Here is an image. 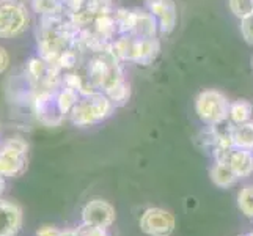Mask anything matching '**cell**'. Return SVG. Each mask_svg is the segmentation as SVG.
<instances>
[{
	"label": "cell",
	"mask_w": 253,
	"mask_h": 236,
	"mask_svg": "<svg viewBox=\"0 0 253 236\" xmlns=\"http://www.w3.org/2000/svg\"><path fill=\"white\" fill-rule=\"evenodd\" d=\"M110 49L120 62H134L138 65H150L158 57L159 40L138 38L134 35H120L110 43Z\"/></svg>",
	"instance_id": "cell-1"
},
{
	"label": "cell",
	"mask_w": 253,
	"mask_h": 236,
	"mask_svg": "<svg viewBox=\"0 0 253 236\" xmlns=\"http://www.w3.org/2000/svg\"><path fill=\"white\" fill-rule=\"evenodd\" d=\"M113 109H115V104L104 93L96 92L88 96H81L74 109L69 112V120L73 125L81 128L93 126L110 117Z\"/></svg>",
	"instance_id": "cell-2"
},
{
	"label": "cell",
	"mask_w": 253,
	"mask_h": 236,
	"mask_svg": "<svg viewBox=\"0 0 253 236\" xmlns=\"http://www.w3.org/2000/svg\"><path fill=\"white\" fill-rule=\"evenodd\" d=\"M30 11L21 0H0V38H19L30 27Z\"/></svg>",
	"instance_id": "cell-3"
},
{
	"label": "cell",
	"mask_w": 253,
	"mask_h": 236,
	"mask_svg": "<svg viewBox=\"0 0 253 236\" xmlns=\"http://www.w3.org/2000/svg\"><path fill=\"white\" fill-rule=\"evenodd\" d=\"M230 101L219 90H203L195 99V112L198 118L208 126L223 125L228 121Z\"/></svg>",
	"instance_id": "cell-4"
},
{
	"label": "cell",
	"mask_w": 253,
	"mask_h": 236,
	"mask_svg": "<svg viewBox=\"0 0 253 236\" xmlns=\"http://www.w3.org/2000/svg\"><path fill=\"white\" fill-rule=\"evenodd\" d=\"M29 143L22 137H10L0 143V175L19 177L27 169Z\"/></svg>",
	"instance_id": "cell-5"
},
{
	"label": "cell",
	"mask_w": 253,
	"mask_h": 236,
	"mask_svg": "<svg viewBox=\"0 0 253 236\" xmlns=\"http://www.w3.org/2000/svg\"><path fill=\"white\" fill-rule=\"evenodd\" d=\"M138 225L148 236H170L176 227V219L164 208H148L140 216Z\"/></svg>",
	"instance_id": "cell-6"
},
{
	"label": "cell",
	"mask_w": 253,
	"mask_h": 236,
	"mask_svg": "<svg viewBox=\"0 0 253 236\" xmlns=\"http://www.w3.org/2000/svg\"><path fill=\"white\" fill-rule=\"evenodd\" d=\"M55 93L57 92L40 89L32 98V107H33V112H35V115H37L38 121L49 128L58 126L65 118V115L57 107Z\"/></svg>",
	"instance_id": "cell-7"
},
{
	"label": "cell",
	"mask_w": 253,
	"mask_h": 236,
	"mask_svg": "<svg viewBox=\"0 0 253 236\" xmlns=\"http://www.w3.org/2000/svg\"><path fill=\"white\" fill-rule=\"evenodd\" d=\"M117 219V211L112 203L102 198L90 200L82 209V224L109 229Z\"/></svg>",
	"instance_id": "cell-8"
},
{
	"label": "cell",
	"mask_w": 253,
	"mask_h": 236,
	"mask_svg": "<svg viewBox=\"0 0 253 236\" xmlns=\"http://www.w3.org/2000/svg\"><path fill=\"white\" fill-rule=\"evenodd\" d=\"M214 157L219 162H226L230 167L236 172L239 178H247L253 173V151L250 150H242V148H215Z\"/></svg>",
	"instance_id": "cell-9"
},
{
	"label": "cell",
	"mask_w": 253,
	"mask_h": 236,
	"mask_svg": "<svg viewBox=\"0 0 253 236\" xmlns=\"http://www.w3.org/2000/svg\"><path fill=\"white\" fill-rule=\"evenodd\" d=\"M145 8L153 14L162 35L174 30L178 22V8L173 0H145Z\"/></svg>",
	"instance_id": "cell-10"
},
{
	"label": "cell",
	"mask_w": 253,
	"mask_h": 236,
	"mask_svg": "<svg viewBox=\"0 0 253 236\" xmlns=\"http://www.w3.org/2000/svg\"><path fill=\"white\" fill-rule=\"evenodd\" d=\"M22 227L21 206L0 198V236H16Z\"/></svg>",
	"instance_id": "cell-11"
},
{
	"label": "cell",
	"mask_w": 253,
	"mask_h": 236,
	"mask_svg": "<svg viewBox=\"0 0 253 236\" xmlns=\"http://www.w3.org/2000/svg\"><path fill=\"white\" fill-rule=\"evenodd\" d=\"M134 27L132 33L134 37L138 38H146V40H154L158 38L159 33V25L153 17V14L146 10V8H134Z\"/></svg>",
	"instance_id": "cell-12"
},
{
	"label": "cell",
	"mask_w": 253,
	"mask_h": 236,
	"mask_svg": "<svg viewBox=\"0 0 253 236\" xmlns=\"http://www.w3.org/2000/svg\"><path fill=\"white\" fill-rule=\"evenodd\" d=\"M211 180L214 185L219 188H230L239 180V177L226 162L215 161V164L211 169Z\"/></svg>",
	"instance_id": "cell-13"
},
{
	"label": "cell",
	"mask_w": 253,
	"mask_h": 236,
	"mask_svg": "<svg viewBox=\"0 0 253 236\" xmlns=\"http://www.w3.org/2000/svg\"><path fill=\"white\" fill-rule=\"evenodd\" d=\"M231 139H233V146L253 151V121L250 120L247 123L233 126Z\"/></svg>",
	"instance_id": "cell-14"
},
{
	"label": "cell",
	"mask_w": 253,
	"mask_h": 236,
	"mask_svg": "<svg viewBox=\"0 0 253 236\" xmlns=\"http://www.w3.org/2000/svg\"><path fill=\"white\" fill-rule=\"evenodd\" d=\"M253 106L252 102L246 99H238L234 102H230V110H228V121L233 126H238L242 123H247L252 120Z\"/></svg>",
	"instance_id": "cell-15"
},
{
	"label": "cell",
	"mask_w": 253,
	"mask_h": 236,
	"mask_svg": "<svg viewBox=\"0 0 253 236\" xmlns=\"http://www.w3.org/2000/svg\"><path fill=\"white\" fill-rule=\"evenodd\" d=\"M81 99V94L77 93L76 90L71 89H66V87H62L57 93H55V102H57V107L60 109V112L63 115H69V112L74 109V106L77 104V101Z\"/></svg>",
	"instance_id": "cell-16"
},
{
	"label": "cell",
	"mask_w": 253,
	"mask_h": 236,
	"mask_svg": "<svg viewBox=\"0 0 253 236\" xmlns=\"http://www.w3.org/2000/svg\"><path fill=\"white\" fill-rule=\"evenodd\" d=\"M32 10L41 17L60 16L65 13V8L60 0H32Z\"/></svg>",
	"instance_id": "cell-17"
},
{
	"label": "cell",
	"mask_w": 253,
	"mask_h": 236,
	"mask_svg": "<svg viewBox=\"0 0 253 236\" xmlns=\"http://www.w3.org/2000/svg\"><path fill=\"white\" fill-rule=\"evenodd\" d=\"M49 68H50V65L42 57H40V55L32 57L27 62V74L30 76L32 81L41 85L49 73Z\"/></svg>",
	"instance_id": "cell-18"
},
{
	"label": "cell",
	"mask_w": 253,
	"mask_h": 236,
	"mask_svg": "<svg viewBox=\"0 0 253 236\" xmlns=\"http://www.w3.org/2000/svg\"><path fill=\"white\" fill-rule=\"evenodd\" d=\"M113 16H115L117 29H118V37L120 35H130L134 27V10H127V8H117L113 10Z\"/></svg>",
	"instance_id": "cell-19"
},
{
	"label": "cell",
	"mask_w": 253,
	"mask_h": 236,
	"mask_svg": "<svg viewBox=\"0 0 253 236\" xmlns=\"http://www.w3.org/2000/svg\"><path fill=\"white\" fill-rule=\"evenodd\" d=\"M238 206L247 217H253V186L242 188L238 194Z\"/></svg>",
	"instance_id": "cell-20"
},
{
	"label": "cell",
	"mask_w": 253,
	"mask_h": 236,
	"mask_svg": "<svg viewBox=\"0 0 253 236\" xmlns=\"http://www.w3.org/2000/svg\"><path fill=\"white\" fill-rule=\"evenodd\" d=\"M228 6L231 13L239 19H244L253 13V0H228Z\"/></svg>",
	"instance_id": "cell-21"
},
{
	"label": "cell",
	"mask_w": 253,
	"mask_h": 236,
	"mask_svg": "<svg viewBox=\"0 0 253 236\" xmlns=\"http://www.w3.org/2000/svg\"><path fill=\"white\" fill-rule=\"evenodd\" d=\"M90 11L94 14H102V13H110L113 11L112 0H86V6Z\"/></svg>",
	"instance_id": "cell-22"
},
{
	"label": "cell",
	"mask_w": 253,
	"mask_h": 236,
	"mask_svg": "<svg viewBox=\"0 0 253 236\" xmlns=\"http://www.w3.org/2000/svg\"><path fill=\"white\" fill-rule=\"evenodd\" d=\"M76 232H77V236H109L107 229H99V227H93L86 224L77 227Z\"/></svg>",
	"instance_id": "cell-23"
},
{
	"label": "cell",
	"mask_w": 253,
	"mask_h": 236,
	"mask_svg": "<svg viewBox=\"0 0 253 236\" xmlns=\"http://www.w3.org/2000/svg\"><path fill=\"white\" fill-rule=\"evenodd\" d=\"M241 33L249 45H253V13L241 19Z\"/></svg>",
	"instance_id": "cell-24"
},
{
	"label": "cell",
	"mask_w": 253,
	"mask_h": 236,
	"mask_svg": "<svg viewBox=\"0 0 253 236\" xmlns=\"http://www.w3.org/2000/svg\"><path fill=\"white\" fill-rule=\"evenodd\" d=\"M65 8L66 13H74V11H79L82 8L86 6V0H60Z\"/></svg>",
	"instance_id": "cell-25"
},
{
	"label": "cell",
	"mask_w": 253,
	"mask_h": 236,
	"mask_svg": "<svg viewBox=\"0 0 253 236\" xmlns=\"http://www.w3.org/2000/svg\"><path fill=\"white\" fill-rule=\"evenodd\" d=\"M10 63H11L10 54H8V50L3 46H0V76L10 68Z\"/></svg>",
	"instance_id": "cell-26"
},
{
	"label": "cell",
	"mask_w": 253,
	"mask_h": 236,
	"mask_svg": "<svg viewBox=\"0 0 253 236\" xmlns=\"http://www.w3.org/2000/svg\"><path fill=\"white\" fill-rule=\"evenodd\" d=\"M63 232L58 230L54 225H44L37 232V236H62Z\"/></svg>",
	"instance_id": "cell-27"
},
{
	"label": "cell",
	"mask_w": 253,
	"mask_h": 236,
	"mask_svg": "<svg viewBox=\"0 0 253 236\" xmlns=\"http://www.w3.org/2000/svg\"><path fill=\"white\" fill-rule=\"evenodd\" d=\"M5 177H3V175H0V195H2L3 194V190H5Z\"/></svg>",
	"instance_id": "cell-28"
},
{
	"label": "cell",
	"mask_w": 253,
	"mask_h": 236,
	"mask_svg": "<svg viewBox=\"0 0 253 236\" xmlns=\"http://www.w3.org/2000/svg\"><path fill=\"white\" fill-rule=\"evenodd\" d=\"M62 236H77V232L76 230H65Z\"/></svg>",
	"instance_id": "cell-29"
},
{
	"label": "cell",
	"mask_w": 253,
	"mask_h": 236,
	"mask_svg": "<svg viewBox=\"0 0 253 236\" xmlns=\"http://www.w3.org/2000/svg\"><path fill=\"white\" fill-rule=\"evenodd\" d=\"M246 236H253V233H249V235H246Z\"/></svg>",
	"instance_id": "cell-30"
},
{
	"label": "cell",
	"mask_w": 253,
	"mask_h": 236,
	"mask_svg": "<svg viewBox=\"0 0 253 236\" xmlns=\"http://www.w3.org/2000/svg\"><path fill=\"white\" fill-rule=\"evenodd\" d=\"M252 63H253V62H252Z\"/></svg>",
	"instance_id": "cell-31"
}]
</instances>
